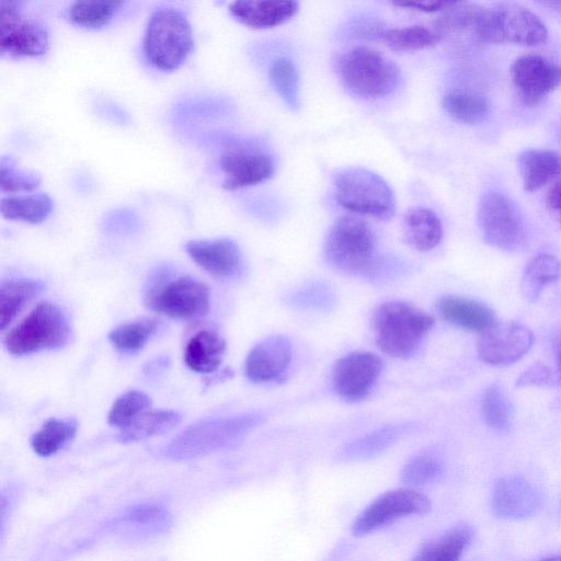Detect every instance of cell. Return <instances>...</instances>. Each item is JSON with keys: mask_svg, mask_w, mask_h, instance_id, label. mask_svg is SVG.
<instances>
[{"mask_svg": "<svg viewBox=\"0 0 561 561\" xmlns=\"http://www.w3.org/2000/svg\"><path fill=\"white\" fill-rule=\"evenodd\" d=\"M470 526L460 524L426 542L412 561H458L472 539Z\"/></svg>", "mask_w": 561, "mask_h": 561, "instance_id": "cell-26", "label": "cell"}, {"mask_svg": "<svg viewBox=\"0 0 561 561\" xmlns=\"http://www.w3.org/2000/svg\"><path fill=\"white\" fill-rule=\"evenodd\" d=\"M494 27L499 43L536 46L548 38L545 23L529 9L511 2L493 8Z\"/></svg>", "mask_w": 561, "mask_h": 561, "instance_id": "cell-15", "label": "cell"}, {"mask_svg": "<svg viewBox=\"0 0 561 561\" xmlns=\"http://www.w3.org/2000/svg\"><path fill=\"white\" fill-rule=\"evenodd\" d=\"M533 343L534 334L527 327L516 322H495L481 333L477 351L482 362L506 366L519 360Z\"/></svg>", "mask_w": 561, "mask_h": 561, "instance_id": "cell-14", "label": "cell"}, {"mask_svg": "<svg viewBox=\"0 0 561 561\" xmlns=\"http://www.w3.org/2000/svg\"><path fill=\"white\" fill-rule=\"evenodd\" d=\"M224 174V186L237 190L260 184L274 173V161L271 156L244 149L225 152L219 160Z\"/></svg>", "mask_w": 561, "mask_h": 561, "instance_id": "cell-16", "label": "cell"}, {"mask_svg": "<svg viewBox=\"0 0 561 561\" xmlns=\"http://www.w3.org/2000/svg\"><path fill=\"white\" fill-rule=\"evenodd\" d=\"M181 422L178 412L169 410L146 411L128 427L119 432L122 442H138L173 430Z\"/></svg>", "mask_w": 561, "mask_h": 561, "instance_id": "cell-30", "label": "cell"}, {"mask_svg": "<svg viewBox=\"0 0 561 561\" xmlns=\"http://www.w3.org/2000/svg\"><path fill=\"white\" fill-rule=\"evenodd\" d=\"M442 105L448 115L463 124H477L489 113V103L483 96L465 90L448 92Z\"/></svg>", "mask_w": 561, "mask_h": 561, "instance_id": "cell-32", "label": "cell"}, {"mask_svg": "<svg viewBox=\"0 0 561 561\" xmlns=\"http://www.w3.org/2000/svg\"><path fill=\"white\" fill-rule=\"evenodd\" d=\"M149 309L173 319L188 320L204 316L209 308L208 287L190 276L160 279L148 291Z\"/></svg>", "mask_w": 561, "mask_h": 561, "instance_id": "cell-8", "label": "cell"}, {"mask_svg": "<svg viewBox=\"0 0 561 561\" xmlns=\"http://www.w3.org/2000/svg\"><path fill=\"white\" fill-rule=\"evenodd\" d=\"M482 414L485 422L497 431H506L511 424V407L497 386H490L483 392Z\"/></svg>", "mask_w": 561, "mask_h": 561, "instance_id": "cell-39", "label": "cell"}, {"mask_svg": "<svg viewBox=\"0 0 561 561\" xmlns=\"http://www.w3.org/2000/svg\"><path fill=\"white\" fill-rule=\"evenodd\" d=\"M151 405L150 398L142 391L130 390L116 399L108 413V423L119 431L128 427Z\"/></svg>", "mask_w": 561, "mask_h": 561, "instance_id": "cell-38", "label": "cell"}, {"mask_svg": "<svg viewBox=\"0 0 561 561\" xmlns=\"http://www.w3.org/2000/svg\"><path fill=\"white\" fill-rule=\"evenodd\" d=\"M557 367H558V371L561 376V337L559 339L558 344H557Z\"/></svg>", "mask_w": 561, "mask_h": 561, "instance_id": "cell-46", "label": "cell"}, {"mask_svg": "<svg viewBox=\"0 0 561 561\" xmlns=\"http://www.w3.org/2000/svg\"><path fill=\"white\" fill-rule=\"evenodd\" d=\"M44 289V284L33 279L3 282L0 288V328L4 330L20 311Z\"/></svg>", "mask_w": 561, "mask_h": 561, "instance_id": "cell-27", "label": "cell"}, {"mask_svg": "<svg viewBox=\"0 0 561 561\" xmlns=\"http://www.w3.org/2000/svg\"><path fill=\"white\" fill-rule=\"evenodd\" d=\"M291 354V344L287 337H265L249 352L245 375L253 382L277 380L289 367Z\"/></svg>", "mask_w": 561, "mask_h": 561, "instance_id": "cell-18", "label": "cell"}, {"mask_svg": "<svg viewBox=\"0 0 561 561\" xmlns=\"http://www.w3.org/2000/svg\"><path fill=\"white\" fill-rule=\"evenodd\" d=\"M332 265L352 275H365L376 268L378 252L370 227L359 218L344 216L332 226L325 243Z\"/></svg>", "mask_w": 561, "mask_h": 561, "instance_id": "cell-4", "label": "cell"}, {"mask_svg": "<svg viewBox=\"0 0 561 561\" xmlns=\"http://www.w3.org/2000/svg\"><path fill=\"white\" fill-rule=\"evenodd\" d=\"M382 370V362L370 352H353L334 365L332 383L344 400L355 402L366 398Z\"/></svg>", "mask_w": 561, "mask_h": 561, "instance_id": "cell-13", "label": "cell"}, {"mask_svg": "<svg viewBox=\"0 0 561 561\" xmlns=\"http://www.w3.org/2000/svg\"><path fill=\"white\" fill-rule=\"evenodd\" d=\"M193 44L192 27L183 12L161 7L151 13L142 51L152 66L161 70L178 68L191 53Z\"/></svg>", "mask_w": 561, "mask_h": 561, "instance_id": "cell-3", "label": "cell"}, {"mask_svg": "<svg viewBox=\"0 0 561 561\" xmlns=\"http://www.w3.org/2000/svg\"><path fill=\"white\" fill-rule=\"evenodd\" d=\"M546 201L549 209L561 219V182L551 186Z\"/></svg>", "mask_w": 561, "mask_h": 561, "instance_id": "cell-44", "label": "cell"}, {"mask_svg": "<svg viewBox=\"0 0 561 561\" xmlns=\"http://www.w3.org/2000/svg\"><path fill=\"white\" fill-rule=\"evenodd\" d=\"M0 209L7 219L39 224L50 214L53 201L45 193L4 196L1 198Z\"/></svg>", "mask_w": 561, "mask_h": 561, "instance_id": "cell-28", "label": "cell"}, {"mask_svg": "<svg viewBox=\"0 0 561 561\" xmlns=\"http://www.w3.org/2000/svg\"><path fill=\"white\" fill-rule=\"evenodd\" d=\"M478 224L484 240L494 248L514 251L525 241L523 217L515 204L501 193L489 192L481 197Z\"/></svg>", "mask_w": 561, "mask_h": 561, "instance_id": "cell-9", "label": "cell"}, {"mask_svg": "<svg viewBox=\"0 0 561 561\" xmlns=\"http://www.w3.org/2000/svg\"><path fill=\"white\" fill-rule=\"evenodd\" d=\"M77 428L73 420L49 419L32 436L31 446L41 457L53 456L75 438Z\"/></svg>", "mask_w": 561, "mask_h": 561, "instance_id": "cell-29", "label": "cell"}, {"mask_svg": "<svg viewBox=\"0 0 561 561\" xmlns=\"http://www.w3.org/2000/svg\"><path fill=\"white\" fill-rule=\"evenodd\" d=\"M540 495L530 482L522 477L501 478L492 492L494 514L507 519H522L536 514L540 506Z\"/></svg>", "mask_w": 561, "mask_h": 561, "instance_id": "cell-17", "label": "cell"}, {"mask_svg": "<svg viewBox=\"0 0 561 561\" xmlns=\"http://www.w3.org/2000/svg\"><path fill=\"white\" fill-rule=\"evenodd\" d=\"M70 337L66 313L56 304H38L7 334L5 348L13 355H27L65 346Z\"/></svg>", "mask_w": 561, "mask_h": 561, "instance_id": "cell-7", "label": "cell"}, {"mask_svg": "<svg viewBox=\"0 0 561 561\" xmlns=\"http://www.w3.org/2000/svg\"><path fill=\"white\" fill-rule=\"evenodd\" d=\"M551 380L550 369L543 364L536 363L519 376L516 385L519 387L545 386L550 383Z\"/></svg>", "mask_w": 561, "mask_h": 561, "instance_id": "cell-42", "label": "cell"}, {"mask_svg": "<svg viewBox=\"0 0 561 561\" xmlns=\"http://www.w3.org/2000/svg\"><path fill=\"white\" fill-rule=\"evenodd\" d=\"M542 5L548 7L551 10H554V11L561 13V2L560 1L542 2Z\"/></svg>", "mask_w": 561, "mask_h": 561, "instance_id": "cell-45", "label": "cell"}, {"mask_svg": "<svg viewBox=\"0 0 561 561\" xmlns=\"http://www.w3.org/2000/svg\"><path fill=\"white\" fill-rule=\"evenodd\" d=\"M123 4L122 1L78 0L70 4L68 18L73 23L85 27L105 25Z\"/></svg>", "mask_w": 561, "mask_h": 561, "instance_id": "cell-37", "label": "cell"}, {"mask_svg": "<svg viewBox=\"0 0 561 561\" xmlns=\"http://www.w3.org/2000/svg\"><path fill=\"white\" fill-rule=\"evenodd\" d=\"M403 230L407 242L419 251L434 249L443 237L439 218L425 207H414L405 214Z\"/></svg>", "mask_w": 561, "mask_h": 561, "instance_id": "cell-25", "label": "cell"}, {"mask_svg": "<svg viewBox=\"0 0 561 561\" xmlns=\"http://www.w3.org/2000/svg\"><path fill=\"white\" fill-rule=\"evenodd\" d=\"M225 350V340L216 331L202 330L187 342L184 362L196 373L210 374L221 364Z\"/></svg>", "mask_w": 561, "mask_h": 561, "instance_id": "cell-24", "label": "cell"}, {"mask_svg": "<svg viewBox=\"0 0 561 561\" xmlns=\"http://www.w3.org/2000/svg\"><path fill=\"white\" fill-rule=\"evenodd\" d=\"M172 516L157 504H141L127 510L113 525L128 537H156L168 533Z\"/></svg>", "mask_w": 561, "mask_h": 561, "instance_id": "cell-21", "label": "cell"}, {"mask_svg": "<svg viewBox=\"0 0 561 561\" xmlns=\"http://www.w3.org/2000/svg\"><path fill=\"white\" fill-rule=\"evenodd\" d=\"M38 174L16 168L11 157L3 156L0 161V186L5 192H31L38 187Z\"/></svg>", "mask_w": 561, "mask_h": 561, "instance_id": "cell-40", "label": "cell"}, {"mask_svg": "<svg viewBox=\"0 0 561 561\" xmlns=\"http://www.w3.org/2000/svg\"><path fill=\"white\" fill-rule=\"evenodd\" d=\"M540 561H561V556L548 557Z\"/></svg>", "mask_w": 561, "mask_h": 561, "instance_id": "cell-47", "label": "cell"}, {"mask_svg": "<svg viewBox=\"0 0 561 561\" xmlns=\"http://www.w3.org/2000/svg\"><path fill=\"white\" fill-rule=\"evenodd\" d=\"M433 324L434 319L428 313L402 301L380 305L373 317L378 347L385 354L398 358L413 355Z\"/></svg>", "mask_w": 561, "mask_h": 561, "instance_id": "cell-2", "label": "cell"}, {"mask_svg": "<svg viewBox=\"0 0 561 561\" xmlns=\"http://www.w3.org/2000/svg\"><path fill=\"white\" fill-rule=\"evenodd\" d=\"M296 1H233L230 13L252 28H272L290 20L298 11Z\"/></svg>", "mask_w": 561, "mask_h": 561, "instance_id": "cell-20", "label": "cell"}, {"mask_svg": "<svg viewBox=\"0 0 561 561\" xmlns=\"http://www.w3.org/2000/svg\"><path fill=\"white\" fill-rule=\"evenodd\" d=\"M185 249L197 265L214 276L230 278L242 270L241 250L231 239L192 240Z\"/></svg>", "mask_w": 561, "mask_h": 561, "instance_id": "cell-19", "label": "cell"}, {"mask_svg": "<svg viewBox=\"0 0 561 561\" xmlns=\"http://www.w3.org/2000/svg\"><path fill=\"white\" fill-rule=\"evenodd\" d=\"M431 510L430 499L412 488H401L385 492L356 517L352 533L356 537L367 536L398 519L424 515Z\"/></svg>", "mask_w": 561, "mask_h": 561, "instance_id": "cell-10", "label": "cell"}, {"mask_svg": "<svg viewBox=\"0 0 561 561\" xmlns=\"http://www.w3.org/2000/svg\"><path fill=\"white\" fill-rule=\"evenodd\" d=\"M442 317L465 330L485 332L495 323L493 311L482 302L459 296H445L438 302Z\"/></svg>", "mask_w": 561, "mask_h": 561, "instance_id": "cell-22", "label": "cell"}, {"mask_svg": "<svg viewBox=\"0 0 561 561\" xmlns=\"http://www.w3.org/2000/svg\"><path fill=\"white\" fill-rule=\"evenodd\" d=\"M442 473L443 465L437 458L420 455L404 466L401 479L409 485H422L436 481Z\"/></svg>", "mask_w": 561, "mask_h": 561, "instance_id": "cell-41", "label": "cell"}, {"mask_svg": "<svg viewBox=\"0 0 561 561\" xmlns=\"http://www.w3.org/2000/svg\"><path fill=\"white\" fill-rule=\"evenodd\" d=\"M49 47L47 27L25 15L16 1L0 3V53L11 57H36Z\"/></svg>", "mask_w": 561, "mask_h": 561, "instance_id": "cell-11", "label": "cell"}, {"mask_svg": "<svg viewBox=\"0 0 561 561\" xmlns=\"http://www.w3.org/2000/svg\"><path fill=\"white\" fill-rule=\"evenodd\" d=\"M158 329L156 319H141L123 324L108 334V341L122 353H136L141 350Z\"/></svg>", "mask_w": 561, "mask_h": 561, "instance_id": "cell-34", "label": "cell"}, {"mask_svg": "<svg viewBox=\"0 0 561 561\" xmlns=\"http://www.w3.org/2000/svg\"><path fill=\"white\" fill-rule=\"evenodd\" d=\"M408 428L407 425H391L379 428L350 444L344 451V456L350 459L373 457L393 444Z\"/></svg>", "mask_w": 561, "mask_h": 561, "instance_id": "cell-35", "label": "cell"}, {"mask_svg": "<svg viewBox=\"0 0 561 561\" xmlns=\"http://www.w3.org/2000/svg\"><path fill=\"white\" fill-rule=\"evenodd\" d=\"M386 45L394 51H416L435 46L440 35L421 25L387 30L381 34Z\"/></svg>", "mask_w": 561, "mask_h": 561, "instance_id": "cell-33", "label": "cell"}, {"mask_svg": "<svg viewBox=\"0 0 561 561\" xmlns=\"http://www.w3.org/2000/svg\"><path fill=\"white\" fill-rule=\"evenodd\" d=\"M263 416L245 413L215 417L190 425L176 435L164 448V456L172 460H187L234 446L253 428Z\"/></svg>", "mask_w": 561, "mask_h": 561, "instance_id": "cell-1", "label": "cell"}, {"mask_svg": "<svg viewBox=\"0 0 561 561\" xmlns=\"http://www.w3.org/2000/svg\"><path fill=\"white\" fill-rule=\"evenodd\" d=\"M560 276V261L551 254H539L528 263L525 270L522 291L528 300L533 301L548 284L557 282Z\"/></svg>", "mask_w": 561, "mask_h": 561, "instance_id": "cell-31", "label": "cell"}, {"mask_svg": "<svg viewBox=\"0 0 561 561\" xmlns=\"http://www.w3.org/2000/svg\"><path fill=\"white\" fill-rule=\"evenodd\" d=\"M455 1H405L394 3L405 9L417 10L422 12H444L449 9Z\"/></svg>", "mask_w": 561, "mask_h": 561, "instance_id": "cell-43", "label": "cell"}, {"mask_svg": "<svg viewBox=\"0 0 561 561\" xmlns=\"http://www.w3.org/2000/svg\"><path fill=\"white\" fill-rule=\"evenodd\" d=\"M336 202L346 210L375 217L390 218L396 199L389 184L378 174L363 168H347L334 176Z\"/></svg>", "mask_w": 561, "mask_h": 561, "instance_id": "cell-5", "label": "cell"}, {"mask_svg": "<svg viewBox=\"0 0 561 561\" xmlns=\"http://www.w3.org/2000/svg\"><path fill=\"white\" fill-rule=\"evenodd\" d=\"M271 82L280 99L293 110L300 105L299 76L293 60L275 59L270 68Z\"/></svg>", "mask_w": 561, "mask_h": 561, "instance_id": "cell-36", "label": "cell"}, {"mask_svg": "<svg viewBox=\"0 0 561 561\" xmlns=\"http://www.w3.org/2000/svg\"><path fill=\"white\" fill-rule=\"evenodd\" d=\"M511 78L523 104L535 106L561 85V66L545 56L527 54L513 61Z\"/></svg>", "mask_w": 561, "mask_h": 561, "instance_id": "cell-12", "label": "cell"}, {"mask_svg": "<svg viewBox=\"0 0 561 561\" xmlns=\"http://www.w3.org/2000/svg\"><path fill=\"white\" fill-rule=\"evenodd\" d=\"M524 188L535 192L561 174V154L547 149H527L518 156Z\"/></svg>", "mask_w": 561, "mask_h": 561, "instance_id": "cell-23", "label": "cell"}, {"mask_svg": "<svg viewBox=\"0 0 561 561\" xmlns=\"http://www.w3.org/2000/svg\"><path fill=\"white\" fill-rule=\"evenodd\" d=\"M340 75L350 92L368 100L390 94L400 81V70L396 64L379 51L364 46L344 54Z\"/></svg>", "mask_w": 561, "mask_h": 561, "instance_id": "cell-6", "label": "cell"}]
</instances>
